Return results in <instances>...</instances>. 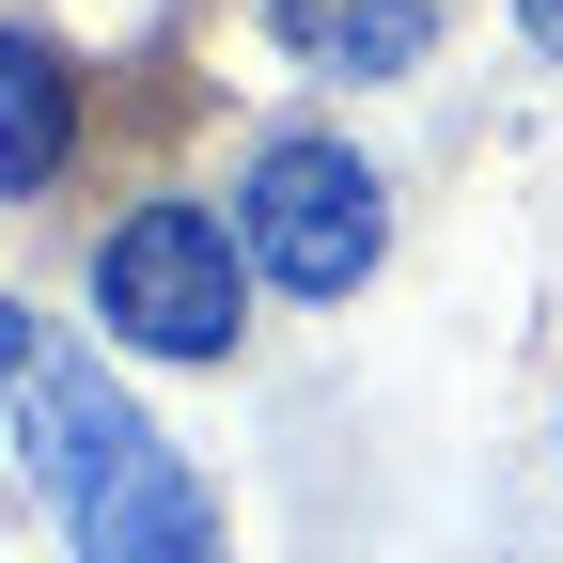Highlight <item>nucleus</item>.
<instances>
[{
  "label": "nucleus",
  "mask_w": 563,
  "mask_h": 563,
  "mask_svg": "<svg viewBox=\"0 0 563 563\" xmlns=\"http://www.w3.org/2000/svg\"><path fill=\"white\" fill-rule=\"evenodd\" d=\"M16 439H32L47 517L79 532V563H220V501H203L173 470V439L95 361H63L47 329H16Z\"/></svg>",
  "instance_id": "1"
},
{
  "label": "nucleus",
  "mask_w": 563,
  "mask_h": 563,
  "mask_svg": "<svg viewBox=\"0 0 563 563\" xmlns=\"http://www.w3.org/2000/svg\"><path fill=\"white\" fill-rule=\"evenodd\" d=\"M235 251L282 282V298H361L376 282V251H391V203H376V157H344L329 125H298V141H266L251 157V188H235Z\"/></svg>",
  "instance_id": "2"
},
{
  "label": "nucleus",
  "mask_w": 563,
  "mask_h": 563,
  "mask_svg": "<svg viewBox=\"0 0 563 563\" xmlns=\"http://www.w3.org/2000/svg\"><path fill=\"white\" fill-rule=\"evenodd\" d=\"M235 235L203 220V203H125V220L95 235V329L141 344V361H235Z\"/></svg>",
  "instance_id": "3"
},
{
  "label": "nucleus",
  "mask_w": 563,
  "mask_h": 563,
  "mask_svg": "<svg viewBox=\"0 0 563 563\" xmlns=\"http://www.w3.org/2000/svg\"><path fill=\"white\" fill-rule=\"evenodd\" d=\"M0 110H16V141H0L16 203H32V188H63V141H79V63H63L47 32H16V47H0Z\"/></svg>",
  "instance_id": "4"
},
{
  "label": "nucleus",
  "mask_w": 563,
  "mask_h": 563,
  "mask_svg": "<svg viewBox=\"0 0 563 563\" xmlns=\"http://www.w3.org/2000/svg\"><path fill=\"white\" fill-rule=\"evenodd\" d=\"M282 47H329V79H407L422 0H282Z\"/></svg>",
  "instance_id": "5"
},
{
  "label": "nucleus",
  "mask_w": 563,
  "mask_h": 563,
  "mask_svg": "<svg viewBox=\"0 0 563 563\" xmlns=\"http://www.w3.org/2000/svg\"><path fill=\"white\" fill-rule=\"evenodd\" d=\"M517 32H532V47H548V63H563V0H517Z\"/></svg>",
  "instance_id": "6"
}]
</instances>
